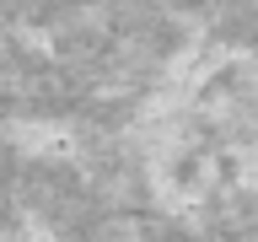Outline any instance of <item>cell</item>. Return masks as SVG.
I'll list each match as a JSON object with an SVG mask.
<instances>
[{"mask_svg":"<svg viewBox=\"0 0 258 242\" xmlns=\"http://www.w3.org/2000/svg\"><path fill=\"white\" fill-rule=\"evenodd\" d=\"M6 140L22 156H70V124L64 118H11Z\"/></svg>","mask_w":258,"mask_h":242,"instance_id":"6da1fadb","label":"cell"}]
</instances>
